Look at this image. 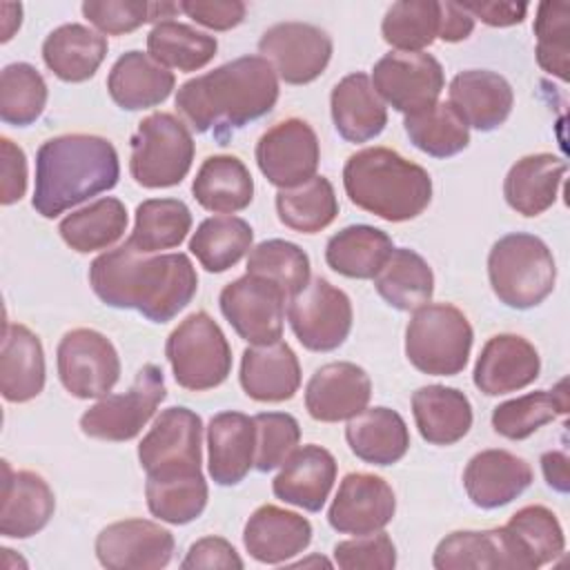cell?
Masks as SVG:
<instances>
[{
	"instance_id": "obj_1",
	"label": "cell",
	"mask_w": 570,
	"mask_h": 570,
	"mask_svg": "<svg viewBox=\"0 0 570 570\" xmlns=\"http://www.w3.org/2000/svg\"><path fill=\"white\" fill-rule=\"evenodd\" d=\"M89 285L109 307L136 309L151 323H167L196 296L198 274L183 252L142 254L125 243L91 261Z\"/></svg>"
},
{
	"instance_id": "obj_2",
	"label": "cell",
	"mask_w": 570,
	"mask_h": 570,
	"mask_svg": "<svg viewBox=\"0 0 570 570\" xmlns=\"http://www.w3.org/2000/svg\"><path fill=\"white\" fill-rule=\"evenodd\" d=\"M278 100V76L263 56H240L183 82L176 107L198 134L225 145L252 120L267 116Z\"/></svg>"
},
{
	"instance_id": "obj_3",
	"label": "cell",
	"mask_w": 570,
	"mask_h": 570,
	"mask_svg": "<svg viewBox=\"0 0 570 570\" xmlns=\"http://www.w3.org/2000/svg\"><path fill=\"white\" fill-rule=\"evenodd\" d=\"M118 178L120 163L111 140L94 134L56 136L38 147L31 205L42 218H56L114 189Z\"/></svg>"
},
{
	"instance_id": "obj_4",
	"label": "cell",
	"mask_w": 570,
	"mask_h": 570,
	"mask_svg": "<svg viewBox=\"0 0 570 570\" xmlns=\"http://www.w3.org/2000/svg\"><path fill=\"white\" fill-rule=\"evenodd\" d=\"M343 187L356 207L387 223L412 220L432 200L430 174L387 147L352 154L343 167Z\"/></svg>"
},
{
	"instance_id": "obj_5",
	"label": "cell",
	"mask_w": 570,
	"mask_h": 570,
	"mask_svg": "<svg viewBox=\"0 0 570 570\" xmlns=\"http://www.w3.org/2000/svg\"><path fill=\"white\" fill-rule=\"evenodd\" d=\"M488 278L494 296L512 309L543 303L557 283V263L550 247L534 234L501 236L488 254Z\"/></svg>"
},
{
	"instance_id": "obj_6",
	"label": "cell",
	"mask_w": 570,
	"mask_h": 570,
	"mask_svg": "<svg viewBox=\"0 0 570 570\" xmlns=\"http://www.w3.org/2000/svg\"><path fill=\"white\" fill-rule=\"evenodd\" d=\"M474 332L468 316L450 303H428L405 327V356L423 374L454 376L465 370Z\"/></svg>"
},
{
	"instance_id": "obj_7",
	"label": "cell",
	"mask_w": 570,
	"mask_h": 570,
	"mask_svg": "<svg viewBox=\"0 0 570 570\" xmlns=\"http://www.w3.org/2000/svg\"><path fill=\"white\" fill-rule=\"evenodd\" d=\"M196 145L187 125L167 111H156L138 122L131 136L129 174L147 189L180 185L194 163Z\"/></svg>"
},
{
	"instance_id": "obj_8",
	"label": "cell",
	"mask_w": 570,
	"mask_h": 570,
	"mask_svg": "<svg viewBox=\"0 0 570 570\" xmlns=\"http://www.w3.org/2000/svg\"><path fill=\"white\" fill-rule=\"evenodd\" d=\"M165 356L180 387L205 392L227 381L232 347L220 325L203 309L185 316L165 343Z\"/></svg>"
},
{
	"instance_id": "obj_9",
	"label": "cell",
	"mask_w": 570,
	"mask_h": 570,
	"mask_svg": "<svg viewBox=\"0 0 570 570\" xmlns=\"http://www.w3.org/2000/svg\"><path fill=\"white\" fill-rule=\"evenodd\" d=\"M165 374L158 365L147 363L138 370L131 387L122 394H107L80 416L85 436L100 441H131L165 401Z\"/></svg>"
},
{
	"instance_id": "obj_10",
	"label": "cell",
	"mask_w": 570,
	"mask_h": 570,
	"mask_svg": "<svg viewBox=\"0 0 570 570\" xmlns=\"http://www.w3.org/2000/svg\"><path fill=\"white\" fill-rule=\"evenodd\" d=\"M287 321L305 350L332 352L350 336L352 301L327 278L316 276L287 301Z\"/></svg>"
},
{
	"instance_id": "obj_11",
	"label": "cell",
	"mask_w": 570,
	"mask_h": 570,
	"mask_svg": "<svg viewBox=\"0 0 570 570\" xmlns=\"http://www.w3.org/2000/svg\"><path fill=\"white\" fill-rule=\"evenodd\" d=\"M58 379L76 399H102L120 379L114 343L91 327L69 330L56 347Z\"/></svg>"
},
{
	"instance_id": "obj_12",
	"label": "cell",
	"mask_w": 570,
	"mask_h": 570,
	"mask_svg": "<svg viewBox=\"0 0 570 570\" xmlns=\"http://www.w3.org/2000/svg\"><path fill=\"white\" fill-rule=\"evenodd\" d=\"M138 461L147 476L203 472V421L189 407H167L138 443Z\"/></svg>"
},
{
	"instance_id": "obj_13",
	"label": "cell",
	"mask_w": 570,
	"mask_h": 570,
	"mask_svg": "<svg viewBox=\"0 0 570 570\" xmlns=\"http://www.w3.org/2000/svg\"><path fill=\"white\" fill-rule=\"evenodd\" d=\"M372 87L392 109L412 116L434 102L445 87L441 62L425 51H390L372 69Z\"/></svg>"
},
{
	"instance_id": "obj_14",
	"label": "cell",
	"mask_w": 570,
	"mask_h": 570,
	"mask_svg": "<svg viewBox=\"0 0 570 570\" xmlns=\"http://www.w3.org/2000/svg\"><path fill=\"white\" fill-rule=\"evenodd\" d=\"M287 296L269 281L243 274L220 289L218 305L234 332L249 345L276 343L283 336Z\"/></svg>"
},
{
	"instance_id": "obj_15",
	"label": "cell",
	"mask_w": 570,
	"mask_h": 570,
	"mask_svg": "<svg viewBox=\"0 0 570 570\" xmlns=\"http://www.w3.org/2000/svg\"><path fill=\"white\" fill-rule=\"evenodd\" d=\"M254 156L267 183L278 189H289L316 176L321 145L309 122L285 118L258 138Z\"/></svg>"
},
{
	"instance_id": "obj_16",
	"label": "cell",
	"mask_w": 570,
	"mask_h": 570,
	"mask_svg": "<svg viewBox=\"0 0 570 570\" xmlns=\"http://www.w3.org/2000/svg\"><path fill=\"white\" fill-rule=\"evenodd\" d=\"M258 51L287 85H307L330 65L334 45L327 31L309 22H278L263 31Z\"/></svg>"
},
{
	"instance_id": "obj_17",
	"label": "cell",
	"mask_w": 570,
	"mask_h": 570,
	"mask_svg": "<svg viewBox=\"0 0 570 570\" xmlns=\"http://www.w3.org/2000/svg\"><path fill=\"white\" fill-rule=\"evenodd\" d=\"M174 534L149 519L109 523L96 537V557L109 570H160L174 557Z\"/></svg>"
},
{
	"instance_id": "obj_18",
	"label": "cell",
	"mask_w": 570,
	"mask_h": 570,
	"mask_svg": "<svg viewBox=\"0 0 570 570\" xmlns=\"http://www.w3.org/2000/svg\"><path fill=\"white\" fill-rule=\"evenodd\" d=\"M396 512L392 485L370 472H350L338 483L327 510L330 525L341 534H372L383 530Z\"/></svg>"
},
{
	"instance_id": "obj_19",
	"label": "cell",
	"mask_w": 570,
	"mask_h": 570,
	"mask_svg": "<svg viewBox=\"0 0 570 570\" xmlns=\"http://www.w3.org/2000/svg\"><path fill=\"white\" fill-rule=\"evenodd\" d=\"M372 381L367 372L350 361L321 365L305 385V407L314 421H350L367 407Z\"/></svg>"
},
{
	"instance_id": "obj_20",
	"label": "cell",
	"mask_w": 570,
	"mask_h": 570,
	"mask_svg": "<svg viewBox=\"0 0 570 570\" xmlns=\"http://www.w3.org/2000/svg\"><path fill=\"white\" fill-rule=\"evenodd\" d=\"M541 356L537 347L519 334H494L481 347L472 381L479 392L499 396L528 387L539 379Z\"/></svg>"
},
{
	"instance_id": "obj_21",
	"label": "cell",
	"mask_w": 570,
	"mask_h": 570,
	"mask_svg": "<svg viewBox=\"0 0 570 570\" xmlns=\"http://www.w3.org/2000/svg\"><path fill=\"white\" fill-rule=\"evenodd\" d=\"M532 483V468L508 450H481L463 470L468 499L481 510H497L521 497Z\"/></svg>"
},
{
	"instance_id": "obj_22",
	"label": "cell",
	"mask_w": 570,
	"mask_h": 570,
	"mask_svg": "<svg viewBox=\"0 0 570 570\" xmlns=\"http://www.w3.org/2000/svg\"><path fill=\"white\" fill-rule=\"evenodd\" d=\"M312 543V523L298 512L265 503L256 508L245 528L243 546L252 559L267 566L287 563Z\"/></svg>"
},
{
	"instance_id": "obj_23",
	"label": "cell",
	"mask_w": 570,
	"mask_h": 570,
	"mask_svg": "<svg viewBox=\"0 0 570 570\" xmlns=\"http://www.w3.org/2000/svg\"><path fill=\"white\" fill-rule=\"evenodd\" d=\"M450 107L461 120L479 131H492L501 127L514 105V91L510 82L490 69H465L450 80Z\"/></svg>"
},
{
	"instance_id": "obj_24",
	"label": "cell",
	"mask_w": 570,
	"mask_h": 570,
	"mask_svg": "<svg viewBox=\"0 0 570 570\" xmlns=\"http://www.w3.org/2000/svg\"><path fill=\"white\" fill-rule=\"evenodd\" d=\"M2 508L0 534L7 539H29L40 532L56 510V497L49 483L31 472H13L9 461H2Z\"/></svg>"
},
{
	"instance_id": "obj_25",
	"label": "cell",
	"mask_w": 570,
	"mask_h": 570,
	"mask_svg": "<svg viewBox=\"0 0 570 570\" xmlns=\"http://www.w3.org/2000/svg\"><path fill=\"white\" fill-rule=\"evenodd\" d=\"M336 481V459L330 450L307 443L296 448L281 472L272 481V492L276 499L303 508L307 512H318Z\"/></svg>"
},
{
	"instance_id": "obj_26",
	"label": "cell",
	"mask_w": 570,
	"mask_h": 570,
	"mask_svg": "<svg viewBox=\"0 0 570 570\" xmlns=\"http://www.w3.org/2000/svg\"><path fill=\"white\" fill-rule=\"evenodd\" d=\"M238 381L243 392L254 401H289L301 387L298 356L283 341L267 345H249L240 358Z\"/></svg>"
},
{
	"instance_id": "obj_27",
	"label": "cell",
	"mask_w": 570,
	"mask_h": 570,
	"mask_svg": "<svg viewBox=\"0 0 570 570\" xmlns=\"http://www.w3.org/2000/svg\"><path fill=\"white\" fill-rule=\"evenodd\" d=\"M207 465L218 485L240 483L254 468L256 428L243 412H218L207 425Z\"/></svg>"
},
{
	"instance_id": "obj_28",
	"label": "cell",
	"mask_w": 570,
	"mask_h": 570,
	"mask_svg": "<svg viewBox=\"0 0 570 570\" xmlns=\"http://www.w3.org/2000/svg\"><path fill=\"white\" fill-rule=\"evenodd\" d=\"M432 566L436 570H523L503 525L450 532L439 541Z\"/></svg>"
},
{
	"instance_id": "obj_29",
	"label": "cell",
	"mask_w": 570,
	"mask_h": 570,
	"mask_svg": "<svg viewBox=\"0 0 570 570\" xmlns=\"http://www.w3.org/2000/svg\"><path fill=\"white\" fill-rule=\"evenodd\" d=\"M330 111L334 129L347 142H367L387 125L385 102L363 71L347 73L334 85L330 94Z\"/></svg>"
},
{
	"instance_id": "obj_30",
	"label": "cell",
	"mask_w": 570,
	"mask_h": 570,
	"mask_svg": "<svg viewBox=\"0 0 570 570\" xmlns=\"http://www.w3.org/2000/svg\"><path fill=\"white\" fill-rule=\"evenodd\" d=\"M174 87V73L138 49L125 51L107 76V91L111 100L127 111L158 107L171 96Z\"/></svg>"
},
{
	"instance_id": "obj_31",
	"label": "cell",
	"mask_w": 570,
	"mask_h": 570,
	"mask_svg": "<svg viewBox=\"0 0 570 570\" xmlns=\"http://www.w3.org/2000/svg\"><path fill=\"white\" fill-rule=\"evenodd\" d=\"M45 350L27 325L4 323L0 352V392L9 403H27L45 387Z\"/></svg>"
},
{
	"instance_id": "obj_32",
	"label": "cell",
	"mask_w": 570,
	"mask_h": 570,
	"mask_svg": "<svg viewBox=\"0 0 570 570\" xmlns=\"http://www.w3.org/2000/svg\"><path fill=\"white\" fill-rule=\"evenodd\" d=\"M568 163L554 154H530L519 158L505 174V203L521 216H539L550 209L559 196Z\"/></svg>"
},
{
	"instance_id": "obj_33",
	"label": "cell",
	"mask_w": 570,
	"mask_h": 570,
	"mask_svg": "<svg viewBox=\"0 0 570 570\" xmlns=\"http://www.w3.org/2000/svg\"><path fill=\"white\" fill-rule=\"evenodd\" d=\"M345 441L365 463L392 465L410 450V430L403 416L385 405L365 407L347 421Z\"/></svg>"
},
{
	"instance_id": "obj_34",
	"label": "cell",
	"mask_w": 570,
	"mask_h": 570,
	"mask_svg": "<svg viewBox=\"0 0 570 570\" xmlns=\"http://www.w3.org/2000/svg\"><path fill=\"white\" fill-rule=\"evenodd\" d=\"M107 38L80 22L56 27L42 42L47 69L65 82H85L94 78L107 56Z\"/></svg>"
},
{
	"instance_id": "obj_35",
	"label": "cell",
	"mask_w": 570,
	"mask_h": 570,
	"mask_svg": "<svg viewBox=\"0 0 570 570\" xmlns=\"http://www.w3.org/2000/svg\"><path fill=\"white\" fill-rule=\"evenodd\" d=\"M412 414L423 441L452 445L472 428L470 399L448 385H423L412 394Z\"/></svg>"
},
{
	"instance_id": "obj_36",
	"label": "cell",
	"mask_w": 570,
	"mask_h": 570,
	"mask_svg": "<svg viewBox=\"0 0 570 570\" xmlns=\"http://www.w3.org/2000/svg\"><path fill=\"white\" fill-rule=\"evenodd\" d=\"M196 203L214 214H236L249 207L254 180L245 163L229 154L207 156L191 183Z\"/></svg>"
},
{
	"instance_id": "obj_37",
	"label": "cell",
	"mask_w": 570,
	"mask_h": 570,
	"mask_svg": "<svg viewBox=\"0 0 570 570\" xmlns=\"http://www.w3.org/2000/svg\"><path fill=\"white\" fill-rule=\"evenodd\" d=\"M394 249L392 238L372 225H347L325 245V263L341 276L374 278Z\"/></svg>"
},
{
	"instance_id": "obj_38",
	"label": "cell",
	"mask_w": 570,
	"mask_h": 570,
	"mask_svg": "<svg viewBox=\"0 0 570 570\" xmlns=\"http://www.w3.org/2000/svg\"><path fill=\"white\" fill-rule=\"evenodd\" d=\"M374 287L390 307L414 312L432 301L434 274L419 252L394 247L381 272L374 276Z\"/></svg>"
},
{
	"instance_id": "obj_39",
	"label": "cell",
	"mask_w": 570,
	"mask_h": 570,
	"mask_svg": "<svg viewBox=\"0 0 570 570\" xmlns=\"http://www.w3.org/2000/svg\"><path fill=\"white\" fill-rule=\"evenodd\" d=\"M60 238L78 254L107 249L127 232L125 203L102 196L82 209L67 214L58 225Z\"/></svg>"
},
{
	"instance_id": "obj_40",
	"label": "cell",
	"mask_w": 570,
	"mask_h": 570,
	"mask_svg": "<svg viewBox=\"0 0 570 570\" xmlns=\"http://www.w3.org/2000/svg\"><path fill=\"white\" fill-rule=\"evenodd\" d=\"M568 414V383L561 379L552 390H534L499 403L492 410V428L510 441H523L557 416Z\"/></svg>"
},
{
	"instance_id": "obj_41",
	"label": "cell",
	"mask_w": 570,
	"mask_h": 570,
	"mask_svg": "<svg viewBox=\"0 0 570 570\" xmlns=\"http://www.w3.org/2000/svg\"><path fill=\"white\" fill-rule=\"evenodd\" d=\"M523 570H537L554 561L566 550L563 528L557 514L546 505H525L503 525Z\"/></svg>"
},
{
	"instance_id": "obj_42",
	"label": "cell",
	"mask_w": 570,
	"mask_h": 570,
	"mask_svg": "<svg viewBox=\"0 0 570 570\" xmlns=\"http://www.w3.org/2000/svg\"><path fill=\"white\" fill-rule=\"evenodd\" d=\"M254 243V229L245 218L220 214L205 218L189 238V252L212 274L234 267Z\"/></svg>"
},
{
	"instance_id": "obj_43",
	"label": "cell",
	"mask_w": 570,
	"mask_h": 570,
	"mask_svg": "<svg viewBox=\"0 0 570 570\" xmlns=\"http://www.w3.org/2000/svg\"><path fill=\"white\" fill-rule=\"evenodd\" d=\"M191 229V212L178 198H147L136 207L134 229L127 243L142 252L156 254L160 249L178 247Z\"/></svg>"
},
{
	"instance_id": "obj_44",
	"label": "cell",
	"mask_w": 570,
	"mask_h": 570,
	"mask_svg": "<svg viewBox=\"0 0 570 570\" xmlns=\"http://www.w3.org/2000/svg\"><path fill=\"white\" fill-rule=\"evenodd\" d=\"M218 42L214 36L185 22L165 20L147 33V53L163 67L178 71H198L214 60Z\"/></svg>"
},
{
	"instance_id": "obj_45",
	"label": "cell",
	"mask_w": 570,
	"mask_h": 570,
	"mask_svg": "<svg viewBox=\"0 0 570 570\" xmlns=\"http://www.w3.org/2000/svg\"><path fill=\"white\" fill-rule=\"evenodd\" d=\"M145 497L149 512L171 525H185L203 514L209 490L203 472L147 476Z\"/></svg>"
},
{
	"instance_id": "obj_46",
	"label": "cell",
	"mask_w": 570,
	"mask_h": 570,
	"mask_svg": "<svg viewBox=\"0 0 570 570\" xmlns=\"http://www.w3.org/2000/svg\"><path fill=\"white\" fill-rule=\"evenodd\" d=\"M276 214L285 227L301 234H316L338 216V198L325 176H314L303 185L278 189Z\"/></svg>"
},
{
	"instance_id": "obj_47",
	"label": "cell",
	"mask_w": 570,
	"mask_h": 570,
	"mask_svg": "<svg viewBox=\"0 0 570 570\" xmlns=\"http://www.w3.org/2000/svg\"><path fill=\"white\" fill-rule=\"evenodd\" d=\"M410 142L432 158H450L470 145V129L450 102H434L432 107L405 116L403 120Z\"/></svg>"
},
{
	"instance_id": "obj_48",
	"label": "cell",
	"mask_w": 570,
	"mask_h": 570,
	"mask_svg": "<svg viewBox=\"0 0 570 570\" xmlns=\"http://www.w3.org/2000/svg\"><path fill=\"white\" fill-rule=\"evenodd\" d=\"M441 2L399 0L383 16V40L396 51H423L439 38Z\"/></svg>"
},
{
	"instance_id": "obj_49",
	"label": "cell",
	"mask_w": 570,
	"mask_h": 570,
	"mask_svg": "<svg viewBox=\"0 0 570 570\" xmlns=\"http://www.w3.org/2000/svg\"><path fill=\"white\" fill-rule=\"evenodd\" d=\"M247 274L274 283L289 301L309 283V256L296 243L269 238L249 249Z\"/></svg>"
},
{
	"instance_id": "obj_50",
	"label": "cell",
	"mask_w": 570,
	"mask_h": 570,
	"mask_svg": "<svg viewBox=\"0 0 570 570\" xmlns=\"http://www.w3.org/2000/svg\"><path fill=\"white\" fill-rule=\"evenodd\" d=\"M47 82L29 62H11L0 73V118L13 127L33 125L47 107Z\"/></svg>"
},
{
	"instance_id": "obj_51",
	"label": "cell",
	"mask_w": 570,
	"mask_h": 570,
	"mask_svg": "<svg viewBox=\"0 0 570 570\" xmlns=\"http://www.w3.org/2000/svg\"><path fill=\"white\" fill-rule=\"evenodd\" d=\"M537 62L550 76L568 80V36H570V4L568 2H539L534 18Z\"/></svg>"
},
{
	"instance_id": "obj_52",
	"label": "cell",
	"mask_w": 570,
	"mask_h": 570,
	"mask_svg": "<svg viewBox=\"0 0 570 570\" xmlns=\"http://www.w3.org/2000/svg\"><path fill=\"white\" fill-rule=\"evenodd\" d=\"M252 419L256 428L254 468L258 472H272L298 448L301 425L287 412H258Z\"/></svg>"
},
{
	"instance_id": "obj_53",
	"label": "cell",
	"mask_w": 570,
	"mask_h": 570,
	"mask_svg": "<svg viewBox=\"0 0 570 570\" xmlns=\"http://www.w3.org/2000/svg\"><path fill=\"white\" fill-rule=\"evenodd\" d=\"M334 563L341 570H392L396 566V546L383 530L358 534L334 546Z\"/></svg>"
},
{
	"instance_id": "obj_54",
	"label": "cell",
	"mask_w": 570,
	"mask_h": 570,
	"mask_svg": "<svg viewBox=\"0 0 570 570\" xmlns=\"http://www.w3.org/2000/svg\"><path fill=\"white\" fill-rule=\"evenodd\" d=\"M80 9L102 36H122L136 31L149 22L151 16V2L145 0H87Z\"/></svg>"
},
{
	"instance_id": "obj_55",
	"label": "cell",
	"mask_w": 570,
	"mask_h": 570,
	"mask_svg": "<svg viewBox=\"0 0 570 570\" xmlns=\"http://www.w3.org/2000/svg\"><path fill=\"white\" fill-rule=\"evenodd\" d=\"M178 7L187 18L214 31H229L238 27L247 11L240 0H183Z\"/></svg>"
},
{
	"instance_id": "obj_56",
	"label": "cell",
	"mask_w": 570,
	"mask_h": 570,
	"mask_svg": "<svg viewBox=\"0 0 570 570\" xmlns=\"http://www.w3.org/2000/svg\"><path fill=\"white\" fill-rule=\"evenodd\" d=\"M243 559L236 548L223 537H203L189 546L185 559L180 561L183 570L196 568H223V570H243Z\"/></svg>"
},
{
	"instance_id": "obj_57",
	"label": "cell",
	"mask_w": 570,
	"mask_h": 570,
	"mask_svg": "<svg viewBox=\"0 0 570 570\" xmlns=\"http://www.w3.org/2000/svg\"><path fill=\"white\" fill-rule=\"evenodd\" d=\"M0 163H2V191L0 203L13 205L27 191V156L24 151L7 136L0 138Z\"/></svg>"
},
{
	"instance_id": "obj_58",
	"label": "cell",
	"mask_w": 570,
	"mask_h": 570,
	"mask_svg": "<svg viewBox=\"0 0 570 570\" xmlns=\"http://www.w3.org/2000/svg\"><path fill=\"white\" fill-rule=\"evenodd\" d=\"M461 7L472 16L479 18L481 22L490 27H512L523 22L528 13L525 2H490V0H468L461 2Z\"/></svg>"
},
{
	"instance_id": "obj_59",
	"label": "cell",
	"mask_w": 570,
	"mask_h": 570,
	"mask_svg": "<svg viewBox=\"0 0 570 570\" xmlns=\"http://www.w3.org/2000/svg\"><path fill=\"white\" fill-rule=\"evenodd\" d=\"M474 29V18L461 7V2H441V24L439 38L445 42H461L470 38Z\"/></svg>"
},
{
	"instance_id": "obj_60",
	"label": "cell",
	"mask_w": 570,
	"mask_h": 570,
	"mask_svg": "<svg viewBox=\"0 0 570 570\" xmlns=\"http://www.w3.org/2000/svg\"><path fill=\"white\" fill-rule=\"evenodd\" d=\"M541 470H543V476H546V483L566 494L568 488H570V481H568V456L566 452H559V450H550V452H543L541 454Z\"/></svg>"
},
{
	"instance_id": "obj_61",
	"label": "cell",
	"mask_w": 570,
	"mask_h": 570,
	"mask_svg": "<svg viewBox=\"0 0 570 570\" xmlns=\"http://www.w3.org/2000/svg\"><path fill=\"white\" fill-rule=\"evenodd\" d=\"M0 29H2V36H0V42H9L13 38V33L20 29V22H22V4L18 2H0Z\"/></svg>"
},
{
	"instance_id": "obj_62",
	"label": "cell",
	"mask_w": 570,
	"mask_h": 570,
	"mask_svg": "<svg viewBox=\"0 0 570 570\" xmlns=\"http://www.w3.org/2000/svg\"><path fill=\"white\" fill-rule=\"evenodd\" d=\"M307 563H323V566H332L330 561H325V559H312V561H296V563H289V566H296V568H301V566H307Z\"/></svg>"
}]
</instances>
